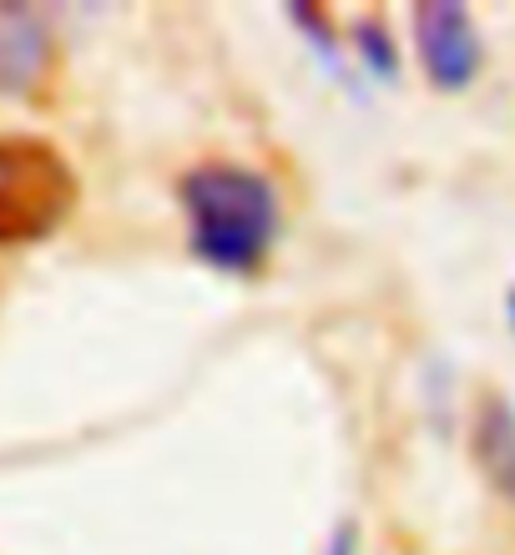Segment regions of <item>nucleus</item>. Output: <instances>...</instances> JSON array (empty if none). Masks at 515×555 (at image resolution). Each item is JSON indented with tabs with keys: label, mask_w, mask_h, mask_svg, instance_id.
I'll return each instance as SVG.
<instances>
[{
	"label": "nucleus",
	"mask_w": 515,
	"mask_h": 555,
	"mask_svg": "<svg viewBox=\"0 0 515 555\" xmlns=\"http://www.w3.org/2000/svg\"><path fill=\"white\" fill-rule=\"evenodd\" d=\"M188 222V253L213 273L253 278L283 233V203L273 182L243 162H197L177 182Z\"/></svg>",
	"instance_id": "1"
},
{
	"label": "nucleus",
	"mask_w": 515,
	"mask_h": 555,
	"mask_svg": "<svg viewBox=\"0 0 515 555\" xmlns=\"http://www.w3.org/2000/svg\"><path fill=\"white\" fill-rule=\"evenodd\" d=\"M81 203L76 167L61 146L30 132L0 137V248H30L66 228Z\"/></svg>",
	"instance_id": "2"
},
{
	"label": "nucleus",
	"mask_w": 515,
	"mask_h": 555,
	"mask_svg": "<svg viewBox=\"0 0 515 555\" xmlns=\"http://www.w3.org/2000/svg\"><path fill=\"white\" fill-rule=\"evenodd\" d=\"M410 36H414V61L435 91L455 96L471 91L486 72V41L475 26L471 5L460 0H420L410 11Z\"/></svg>",
	"instance_id": "3"
},
{
	"label": "nucleus",
	"mask_w": 515,
	"mask_h": 555,
	"mask_svg": "<svg viewBox=\"0 0 515 555\" xmlns=\"http://www.w3.org/2000/svg\"><path fill=\"white\" fill-rule=\"evenodd\" d=\"M51 66H56V36L46 11L26 0H0V96L30 102L36 91H46Z\"/></svg>",
	"instance_id": "4"
},
{
	"label": "nucleus",
	"mask_w": 515,
	"mask_h": 555,
	"mask_svg": "<svg viewBox=\"0 0 515 555\" xmlns=\"http://www.w3.org/2000/svg\"><path fill=\"white\" fill-rule=\"evenodd\" d=\"M471 450L475 465L486 475V485L505 505H515V404L505 395H486L475 410L471 429Z\"/></svg>",
	"instance_id": "5"
},
{
	"label": "nucleus",
	"mask_w": 515,
	"mask_h": 555,
	"mask_svg": "<svg viewBox=\"0 0 515 555\" xmlns=\"http://www.w3.org/2000/svg\"><path fill=\"white\" fill-rule=\"evenodd\" d=\"M353 51H359L353 61H359L369 76H379V81H395L399 76V46L384 21H364V26L353 30Z\"/></svg>",
	"instance_id": "6"
},
{
	"label": "nucleus",
	"mask_w": 515,
	"mask_h": 555,
	"mask_svg": "<svg viewBox=\"0 0 515 555\" xmlns=\"http://www.w3.org/2000/svg\"><path fill=\"white\" fill-rule=\"evenodd\" d=\"M288 15H294V26L313 41V51H319V61H324L329 72L339 76V81H349V61H344V46L334 41V30H329L324 11H319V5H298V0H294V5H288Z\"/></svg>",
	"instance_id": "7"
},
{
	"label": "nucleus",
	"mask_w": 515,
	"mask_h": 555,
	"mask_svg": "<svg viewBox=\"0 0 515 555\" xmlns=\"http://www.w3.org/2000/svg\"><path fill=\"white\" fill-rule=\"evenodd\" d=\"M324 555H359V526H353V520H339L334 535L324 541Z\"/></svg>",
	"instance_id": "8"
},
{
	"label": "nucleus",
	"mask_w": 515,
	"mask_h": 555,
	"mask_svg": "<svg viewBox=\"0 0 515 555\" xmlns=\"http://www.w3.org/2000/svg\"><path fill=\"white\" fill-rule=\"evenodd\" d=\"M505 313H511V328H515V288L505 293Z\"/></svg>",
	"instance_id": "9"
}]
</instances>
